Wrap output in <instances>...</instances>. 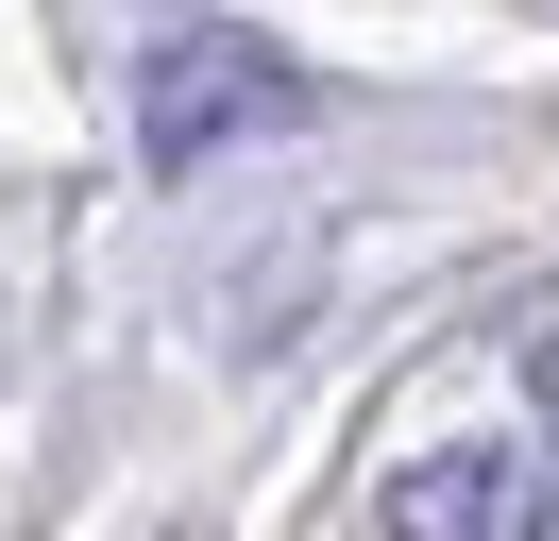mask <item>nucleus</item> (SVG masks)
<instances>
[{
	"label": "nucleus",
	"mask_w": 559,
	"mask_h": 541,
	"mask_svg": "<svg viewBox=\"0 0 559 541\" xmlns=\"http://www.w3.org/2000/svg\"><path fill=\"white\" fill-rule=\"evenodd\" d=\"M288 119H306V68H288L272 34H238V17L153 34V68H136V153H153V169H204V153L288 135Z\"/></svg>",
	"instance_id": "1"
},
{
	"label": "nucleus",
	"mask_w": 559,
	"mask_h": 541,
	"mask_svg": "<svg viewBox=\"0 0 559 541\" xmlns=\"http://www.w3.org/2000/svg\"><path fill=\"white\" fill-rule=\"evenodd\" d=\"M543 525H559L543 440H424L373 491V541H543Z\"/></svg>",
	"instance_id": "2"
},
{
	"label": "nucleus",
	"mask_w": 559,
	"mask_h": 541,
	"mask_svg": "<svg viewBox=\"0 0 559 541\" xmlns=\"http://www.w3.org/2000/svg\"><path fill=\"white\" fill-rule=\"evenodd\" d=\"M525 406H543V457H559V322L525 338Z\"/></svg>",
	"instance_id": "3"
}]
</instances>
